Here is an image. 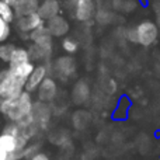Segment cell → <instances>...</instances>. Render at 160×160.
<instances>
[{
  "instance_id": "19",
  "label": "cell",
  "mask_w": 160,
  "mask_h": 160,
  "mask_svg": "<svg viewBox=\"0 0 160 160\" xmlns=\"http://www.w3.org/2000/svg\"><path fill=\"white\" fill-rule=\"evenodd\" d=\"M11 32H13V27L10 22H7L4 18L0 17V44L7 42V39L10 38Z\"/></svg>"
},
{
  "instance_id": "12",
  "label": "cell",
  "mask_w": 160,
  "mask_h": 160,
  "mask_svg": "<svg viewBox=\"0 0 160 160\" xmlns=\"http://www.w3.org/2000/svg\"><path fill=\"white\" fill-rule=\"evenodd\" d=\"M61 13H62V3L59 0H41L38 14L45 21L59 16Z\"/></svg>"
},
{
  "instance_id": "14",
  "label": "cell",
  "mask_w": 160,
  "mask_h": 160,
  "mask_svg": "<svg viewBox=\"0 0 160 160\" xmlns=\"http://www.w3.org/2000/svg\"><path fill=\"white\" fill-rule=\"evenodd\" d=\"M35 65L37 63L30 61V62H24V63H18V65H7V69L10 70L13 75H16L17 78L27 82V79L31 76L32 70L35 69Z\"/></svg>"
},
{
  "instance_id": "17",
  "label": "cell",
  "mask_w": 160,
  "mask_h": 160,
  "mask_svg": "<svg viewBox=\"0 0 160 160\" xmlns=\"http://www.w3.org/2000/svg\"><path fill=\"white\" fill-rule=\"evenodd\" d=\"M16 47L17 45L13 44V42H3V44H0V62L7 65L10 63L11 55H13Z\"/></svg>"
},
{
  "instance_id": "7",
  "label": "cell",
  "mask_w": 160,
  "mask_h": 160,
  "mask_svg": "<svg viewBox=\"0 0 160 160\" xmlns=\"http://www.w3.org/2000/svg\"><path fill=\"white\" fill-rule=\"evenodd\" d=\"M49 66H51L49 63H37L35 65V69L32 70L31 76L27 79V83H25V91H28L31 94L37 93L39 86L49 76V73H51Z\"/></svg>"
},
{
  "instance_id": "1",
  "label": "cell",
  "mask_w": 160,
  "mask_h": 160,
  "mask_svg": "<svg viewBox=\"0 0 160 160\" xmlns=\"http://www.w3.org/2000/svg\"><path fill=\"white\" fill-rule=\"evenodd\" d=\"M34 97L31 93L24 91L21 96L10 100H0L2 117L7 122L18 124L22 128L32 127L34 124Z\"/></svg>"
},
{
  "instance_id": "13",
  "label": "cell",
  "mask_w": 160,
  "mask_h": 160,
  "mask_svg": "<svg viewBox=\"0 0 160 160\" xmlns=\"http://www.w3.org/2000/svg\"><path fill=\"white\" fill-rule=\"evenodd\" d=\"M39 4H41V0H17V3L13 7L14 13H16V18L38 13Z\"/></svg>"
},
{
  "instance_id": "24",
  "label": "cell",
  "mask_w": 160,
  "mask_h": 160,
  "mask_svg": "<svg viewBox=\"0 0 160 160\" xmlns=\"http://www.w3.org/2000/svg\"><path fill=\"white\" fill-rule=\"evenodd\" d=\"M4 3H7L8 6H11V7H14V4L17 3V0H3Z\"/></svg>"
},
{
  "instance_id": "4",
  "label": "cell",
  "mask_w": 160,
  "mask_h": 160,
  "mask_svg": "<svg viewBox=\"0 0 160 160\" xmlns=\"http://www.w3.org/2000/svg\"><path fill=\"white\" fill-rule=\"evenodd\" d=\"M25 80L17 78L6 68L0 72V100H10L25 91Z\"/></svg>"
},
{
  "instance_id": "22",
  "label": "cell",
  "mask_w": 160,
  "mask_h": 160,
  "mask_svg": "<svg viewBox=\"0 0 160 160\" xmlns=\"http://www.w3.org/2000/svg\"><path fill=\"white\" fill-rule=\"evenodd\" d=\"M0 160H10V155L0 148Z\"/></svg>"
},
{
  "instance_id": "16",
  "label": "cell",
  "mask_w": 160,
  "mask_h": 160,
  "mask_svg": "<svg viewBox=\"0 0 160 160\" xmlns=\"http://www.w3.org/2000/svg\"><path fill=\"white\" fill-rule=\"evenodd\" d=\"M30 52H28L27 47H18L17 45L16 49H14L13 55H11L10 63L8 65H18V63H24V62H30Z\"/></svg>"
},
{
  "instance_id": "3",
  "label": "cell",
  "mask_w": 160,
  "mask_h": 160,
  "mask_svg": "<svg viewBox=\"0 0 160 160\" xmlns=\"http://www.w3.org/2000/svg\"><path fill=\"white\" fill-rule=\"evenodd\" d=\"M127 39L133 44H139L143 45V47H149L158 38V27H156L155 22L149 21H142L139 22L136 27H132L129 30H127L125 32Z\"/></svg>"
},
{
  "instance_id": "2",
  "label": "cell",
  "mask_w": 160,
  "mask_h": 160,
  "mask_svg": "<svg viewBox=\"0 0 160 160\" xmlns=\"http://www.w3.org/2000/svg\"><path fill=\"white\" fill-rule=\"evenodd\" d=\"M31 142V136L18 124L7 122L0 132V148L10 155V160H22V150Z\"/></svg>"
},
{
  "instance_id": "9",
  "label": "cell",
  "mask_w": 160,
  "mask_h": 160,
  "mask_svg": "<svg viewBox=\"0 0 160 160\" xmlns=\"http://www.w3.org/2000/svg\"><path fill=\"white\" fill-rule=\"evenodd\" d=\"M58 91H59V87H58V83L56 80L53 79V76H48L47 79L44 80L39 88L37 90V101H41V102H52L53 100L56 98L58 96Z\"/></svg>"
},
{
  "instance_id": "20",
  "label": "cell",
  "mask_w": 160,
  "mask_h": 160,
  "mask_svg": "<svg viewBox=\"0 0 160 160\" xmlns=\"http://www.w3.org/2000/svg\"><path fill=\"white\" fill-rule=\"evenodd\" d=\"M38 152H41V150H39V145L35 143V142H31V143L22 150V160H30Z\"/></svg>"
},
{
  "instance_id": "25",
  "label": "cell",
  "mask_w": 160,
  "mask_h": 160,
  "mask_svg": "<svg viewBox=\"0 0 160 160\" xmlns=\"http://www.w3.org/2000/svg\"><path fill=\"white\" fill-rule=\"evenodd\" d=\"M0 115H2V107H0Z\"/></svg>"
},
{
  "instance_id": "21",
  "label": "cell",
  "mask_w": 160,
  "mask_h": 160,
  "mask_svg": "<svg viewBox=\"0 0 160 160\" xmlns=\"http://www.w3.org/2000/svg\"><path fill=\"white\" fill-rule=\"evenodd\" d=\"M30 160H51V158L45 152H38L35 156H32Z\"/></svg>"
},
{
  "instance_id": "15",
  "label": "cell",
  "mask_w": 160,
  "mask_h": 160,
  "mask_svg": "<svg viewBox=\"0 0 160 160\" xmlns=\"http://www.w3.org/2000/svg\"><path fill=\"white\" fill-rule=\"evenodd\" d=\"M61 48H62V51H63L66 55L73 56V55H76L78 51L80 49V44H79V41L76 38L68 35V37H65V38H62Z\"/></svg>"
},
{
  "instance_id": "6",
  "label": "cell",
  "mask_w": 160,
  "mask_h": 160,
  "mask_svg": "<svg viewBox=\"0 0 160 160\" xmlns=\"http://www.w3.org/2000/svg\"><path fill=\"white\" fill-rule=\"evenodd\" d=\"M45 20L39 16L38 13L30 14V16L25 17H17L14 20L13 25L16 28V31L18 32V37H21L22 39H27L28 41V35H30L32 31H35L37 28L45 25Z\"/></svg>"
},
{
  "instance_id": "5",
  "label": "cell",
  "mask_w": 160,
  "mask_h": 160,
  "mask_svg": "<svg viewBox=\"0 0 160 160\" xmlns=\"http://www.w3.org/2000/svg\"><path fill=\"white\" fill-rule=\"evenodd\" d=\"M65 7L68 8L70 17L78 22L93 21L97 13L96 0H66Z\"/></svg>"
},
{
  "instance_id": "10",
  "label": "cell",
  "mask_w": 160,
  "mask_h": 160,
  "mask_svg": "<svg viewBox=\"0 0 160 160\" xmlns=\"http://www.w3.org/2000/svg\"><path fill=\"white\" fill-rule=\"evenodd\" d=\"M45 25H47L48 31L51 32V35H52L53 38H65V37H68V34H69V31H70L69 20L65 16H62V14L48 20V21L45 22Z\"/></svg>"
},
{
  "instance_id": "23",
  "label": "cell",
  "mask_w": 160,
  "mask_h": 160,
  "mask_svg": "<svg viewBox=\"0 0 160 160\" xmlns=\"http://www.w3.org/2000/svg\"><path fill=\"white\" fill-rule=\"evenodd\" d=\"M155 10H156V16H158V21L160 24V2L155 4Z\"/></svg>"
},
{
  "instance_id": "11",
  "label": "cell",
  "mask_w": 160,
  "mask_h": 160,
  "mask_svg": "<svg viewBox=\"0 0 160 160\" xmlns=\"http://www.w3.org/2000/svg\"><path fill=\"white\" fill-rule=\"evenodd\" d=\"M32 115H34V124L37 125L39 131H45L48 128L51 122V108L49 104L47 102H41V101H35L34 104V111H32Z\"/></svg>"
},
{
  "instance_id": "18",
  "label": "cell",
  "mask_w": 160,
  "mask_h": 160,
  "mask_svg": "<svg viewBox=\"0 0 160 160\" xmlns=\"http://www.w3.org/2000/svg\"><path fill=\"white\" fill-rule=\"evenodd\" d=\"M0 17L4 18L7 22L13 24L14 20H16V13H14V8L11 6H8L7 3H4L3 0H0Z\"/></svg>"
},
{
  "instance_id": "8",
  "label": "cell",
  "mask_w": 160,
  "mask_h": 160,
  "mask_svg": "<svg viewBox=\"0 0 160 160\" xmlns=\"http://www.w3.org/2000/svg\"><path fill=\"white\" fill-rule=\"evenodd\" d=\"M51 72L55 73V75L62 80L70 79L76 72V62H75V59H73V56L65 55V56L58 58L55 61V63H52Z\"/></svg>"
}]
</instances>
